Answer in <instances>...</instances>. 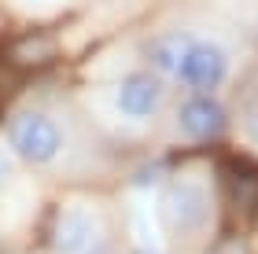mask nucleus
<instances>
[{"mask_svg":"<svg viewBox=\"0 0 258 254\" xmlns=\"http://www.w3.org/2000/svg\"><path fill=\"white\" fill-rule=\"evenodd\" d=\"M188 41H192L188 33H162V37L148 41L144 55H148L151 70H155V74H173V70H177V59H181V52L188 48Z\"/></svg>","mask_w":258,"mask_h":254,"instance_id":"obj_7","label":"nucleus"},{"mask_svg":"<svg viewBox=\"0 0 258 254\" xmlns=\"http://www.w3.org/2000/svg\"><path fill=\"white\" fill-rule=\"evenodd\" d=\"M232 199L247 214L258 210V170H236V177H232Z\"/></svg>","mask_w":258,"mask_h":254,"instance_id":"obj_9","label":"nucleus"},{"mask_svg":"<svg viewBox=\"0 0 258 254\" xmlns=\"http://www.w3.org/2000/svg\"><path fill=\"white\" fill-rule=\"evenodd\" d=\"M55 59V41L48 33H26L11 44V63L15 66H44Z\"/></svg>","mask_w":258,"mask_h":254,"instance_id":"obj_8","label":"nucleus"},{"mask_svg":"<svg viewBox=\"0 0 258 254\" xmlns=\"http://www.w3.org/2000/svg\"><path fill=\"white\" fill-rule=\"evenodd\" d=\"M162 96H166L162 81L155 74L140 70V74H125L118 81V89H114V107H118V114L129 118V122H151L162 111Z\"/></svg>","mask_w":258,"mask_h":254,"instance_id":"obj_4","label":"nucleus"},{"mask_svg":"<svg viewBox=\"0 0 258 254\" xmlns=\"http://www.w3.org/2000/svg\"><path fill=\"white\" fill-rule=\"evenodd\" d=\"M173 77L192 92H214L218 85H225V77H229V55L214 41H196L192 37L188 48H184L181 59H177Z\"/></svg>","mask_w":258,"mask_h":254,"instance_id":"obj_3","label":"nucleus"},{"mask_svg":"<svg viewBox=\"0 0 258 254\" xmlns=\"http://www.w3.org/2000/svg\"><path fill=\"white\" fill-rule=\"evenodd\" d=\"M67 144L63 125L44 111H22L11 122V147L30 166H52Z\"/></svg>","mask_w":258,"mask_h":254,"instance_id":"obj_2","label":"nucleus"},{"mask_svg":"<svg viewBox=\"0 0 258 254\" xmlns=\"http://www.w3.org/2000/svg\"><path fill=\"white\" fill-rule=\"evenodd\" d=\"M177 125H181V133L188 136V140L207 144V140H218V136L225 133L229 111L221 107L210 92H192V96L177 107Z\"/></svg>","mask_w":258,"mask_h":254,"instance_id":"obj_5","label":"nucleus"},{"mask_svg":"<svg viewBox=\"0 0 258 254\" xmlns=\"http://www.w3.org/2000/svg\"><path fill=\"white\" fill-rule=\"evenodd\" d=\"M159 221L173 239H188L203 232L210 221V195L192 177H173L159 195Z\"/></svg>","mask_w":258,"mask_h":254,"instance_id":"obj_1","label":"nucleus"},{"mask_svg":"<svg viewBox=\"0 0 258 254\" xmlns=\"http://www.w3.org/2000/svg\"><path fill=\"white\" fill-rule=\"evenodd\" d=\"M92 236H96L92 214L81 210V206H67L52 228V247H55V254H81V250H89Z\"/></svg>","mask_w":258,"mask_h":254,"instance_id":"obj_6","label":"nucleus"},{"mask_svg":"<svg viewBox=\"0 0 258 254\" xmlns=\"http://www.w3.org/2000/svg\"><path fill=\"white\" fill-rule=\"evenodd\" d=\"M81 254H114V250H81Z\"/></svg>","mask_w":258,"mask_h":254,"instance_id":"obj_11","label":"nucleus"},{"mask_svg":"<svg viewBox=\"0 0 258 254\" xmlns=\"http://www.w3.org/2000/svg\"><path fill=\"white\" fill-rule=\"evenodd\" d=\"M8 181H11V158H8L4 151H0V188H4Z\"/></svg>","mask_w":258,"mask_h":254,"instance_id":"obj_10","label":"nucleus"}]
</instances>
